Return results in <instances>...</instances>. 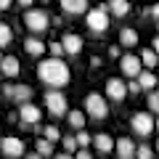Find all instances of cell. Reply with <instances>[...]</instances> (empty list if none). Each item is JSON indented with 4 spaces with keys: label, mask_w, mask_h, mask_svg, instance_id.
Listing matches in <instances>:
<instances>
[{
    "label": "cell",
    "mask_w": 159,
    "mask_h": 159,
    "mask_svg": "<svg viewBox=\"0 0 159 159\" xmlns=\"http://www.w3.org/2000/svg\"><path fill=\"white\" fill-rule=\"evenodd\" d=\"M37 77L45 82V85H51V90H61L64 85L69 82V66L61 61V58H43V61L37 64Z\"/></svg>",
    "instance_id": "6da1fadb"
},
{
    "label": "cell",
    "mask_w": 159,
    "mask_h": 159,
    "mask_svg": "<svg viewBox=\"0 0 159 159\" xmlns=\"http://www.w3.org/2000/svg\"><path fill=\"white\" fill-rule=\"evenodd\" d=\"M85 24L93 34H103L109 29V6H98L85 13Z\"/></svg>",
    "instance_id": "7a4b0ae2"
},
{
    "label": "cell",
    "mask_w": 159,
    "mask_h": 159,
    "mask_svg": "<svg viewBox=\"0 0 159 159\" xmlns=\"http://www.w3.org/2000/svg\"><path fill=\"white\" fill-rule=\"evenodd\" d=\"M85 114L93 119H106L109 117V103L101 93H88L85 96Z\"/></svg>",
    "instance_id": "3957f363"
},
{
    "label": "cell",
    "mask_w": 159,
    "mask_h": 159,
    "mask_svg": "<svg viewBox=\"0 0 159 159\" xmlns=\"http://www.w3.org/2000/svg\"><path fill=\"white\" fill-rule=\"evenodd\" d=\"M24 27L29 29V32L40 34V32H45L48 27H51V19H48L45 11H37V8H29L27 13H24Z\"/></svg>",
    "instance_id": "277c9868"
},
{
    "label": "cell",
    "mask_w": 159,
    "mask_h": 159,
    "mask_svg": "<svg viewBox=\"0 0 159 159\" xmlns=\"http://www.w3.org/2000/svg\"><path fill=\"white\" fill-rule=\"evenodd\" d=\"M45 106L51 117H66L69 109H66V96L61 90H48L45 93Z\"/></svg>",
    "instance_id": "5b68a950"
},
{
    "label": "cell",
    "mask_w": 159,
    "mask_h": 159,
    "mask_svg": "<svg viewBox=\"0 0 159 159\" xmlns=\"http://www.w3.org/2000/svg\"><path fill=\"white\" fill-rule=\"evenodd\" d=\"M130 127H133V133H135V135L146 138V135H151V130L157 127V122H154V117H151L148 111H138V114H133Z\"/></svg>",
    "instance_id": "8992f818"
},
{
    "label": "cell",
    "mask_w": 159,
    "mask_h": 159,
    "mask_svg": "<svg viewBox=\"0 0 159 159\" xmlns=\"http://www.w3.org/2000/svg\"><path fill=\"white\" fill-rule=\"evenodd\" d=\"M127 82L125 80H119V77H109L106 80V96H109V101H117V103H122L127 98Z\"/></svg>",
    "instance_id": "52a82bcc"
},
{
    "label": "cell",
    "mask_w": 159,
    "mask_h": 159,
    "mask_svg": "<svg viewBox=\"0 0 159 159\" xmlns=\"http://www.w3.org/2000/svg\"><path fill=\"white\" fill-rule=\"evenodd\" d=\"M40 117H43V111H40L32 101H27V103L19 106V122H21L24 127H34L40 122Z\"/></svg>",
    "instance_id": "ba28073f"
},
{
    "label": "cell",
    "mask_w": 159,
    "mask_h": 159,
    "mask_svg": "<svg viewBox=\"0 0 159 159\" xmlns=\"http://www.w3.org/2000/svg\"><path fill=\"white\" fill-rule=\"evenodd\" d=\"M141 66H143L141 56L125 53V56L119 58V69H122V74H125V77H130V80H138V74H141Z\"/></svg>",
    "instance_id": "9c48e42d"
},
{
    "label": "cell",
    "mask_w": 159,
    "mask_h": 159,
    "mask_svg": "<svg viewBox=\"0 0 159 159\" xmlns=\"http://www.w3.org/2000/svg\"><path fill=\"white\" fill-rule=\"evenodd\" d=\"M3 96L11 98V101H16L19 106L27 101H32V88L29 85H3Z\"/></svg>",
    "instance_id": "30bf717a"
},
{
    "label": "cell",
    "mask_w": 159,
    "mask_h": 159,
    "mask_svg": "<svg viewBox=\"0 0 159 159\" xmlns=\"http://www.w3.org/2000/svg\"><path fill=\"white\" fill-rule=\"evenodd\" d=\"M0 154H3L6 159H21L24 157L21 138H3V143H0Z\"/></svg>",
    "instance_id": "8fae6325"
},
{
    "label": "cell",
    "mask_w": 159,
    "mask_h": 159,
    "mask_svg": "<svg viewBox=\"0 0 159 159\" xmlns=\"http://www.w3.org/2000/svg\"><path fill=\"white\" fill-rule=\"evenodd\" d=\"M61 45H64V51H66L69 56H77V53L82 51V37L74 34V32H66V34L61 37Z\"/></svg>",
    "instance_id": "7c38bea8"
},
{
    "label": "cell",
    "mask_w": 159,
    "mask_h": 159,
    "mask_svg": "<svg viewBox=\"0 0 159 159\" xmlns=\"http://www.w3.org/2000/svg\"><path fill=\"white\" fill-rule=\"evenodd\" d=\"M114 151H117L119 159H133L138 148H135V143H133L130 138H119V141L114 143Z\"/></svg>",
    "instance_id": "4fadbf2b"
},
{
    "label": "cell",
    "mask_w": 159,
    "mask_h": 159,
    "mask_svg": "<svg viewBox=\"0 0 159 159\" xmlns=\"http://www.w3.org/2000/svg\"><path fill=\"white\" fill-rule=\"evenodd\" d=\"M93 146H96V151L101 154V157H106V154L114 151V138L106 135V133H98V135L93 138Z\"/></svg>",
    "instance_id": "5bb4252c"
},
{
    "label": "cell",
    "mask_w": 159,
    "mask_h": 159,
    "mask_svg": "<svg viewBox=\"0 0 159 159\" xmlns=\"http://www.w3.org/2000/svg\"><path fill=\"white\" fill-rule=\"evenodd\" d=\"M64 8V13L69 16H80V13H88V0H58Z\"/></svg>",
    "instance_id": "9a60e30c"
},
{
    "label": "cell",
    "mask_w": 159,
    "mask_h": 159,
    "mask_svg": "<svg viewBox=\"0 0 159 159\" xmlns=\"http://www.w3.org/2000/svg\"><path fill=\"white\" fill-rule=\"evenodd\" d=\"M24 51H27V56L40 58L43 53L48 51V45L43 43V40H37V37H27V40H24Z\"/></svg>",
    "instance_id": "2e32d148"
},
{
    "label": "cell",
    "mask_w": 159,
    "mask_h": 159,
    "mask_svg": "<svg viewBox=\"0 0 159 159\" xmlns=\"http://www.w3.org/2000/svg\"><path fill=\"white\" fill-rule=\"evenodd\" d=\"M0 69H3V74H6V77H19L21 64H19L16 56H6V58H3V64H0Z\"/></svg>",
    "instance_id": "e0dca14e"
},
{
    "label": "cell",
    "mask_w": 159,
    "mask_h": 159,
    "mask_svg": "<svg viewBox=\"0 0 159 159\" xmlns=\"http://www.w3.org/2000/svg\"><path fill=\"white\" fill-rule=\"evenodd\" d=\"M109 11H111L117 19H122V16L130 13V3H127V0H109Z\"/></svg>",
    "instance_id": "ac0fdd59"
},
{
    "label": "cell",
    "mask_w": 159,
    "mask_h": 159,
    "mask_svg": "<svg viewBox=\"0 0 159 159\" xmlns=\"http://www.w3.org/2000/svg\"><path fill=\"white\" fill-rule=\"evenodd\" d=\"M119 45H125V48L138 45V32H135V29H130V27H125L122 32H119Z\"/></svg>",
    "instance_id": "d6986e66"
},
{
    "label": "cell",
    "mask_w": 159,
    "mask_h": 159,
    "mask_svg": "<svg viewBox=\"0 0 159 159\" xmlns=\"http://www.w3.org/2000/svg\"><path fill=\"white\" fill-rule=\"evenodd\" d=\"M138 85H141V90H157V77H154V72H141L138 74Z\"/></svg>",
    "instance_id": "ffe728a7"
},
{
    "label": "cell",
    "mask_w": 159,
    "mask_h": 159,
    "mask_svg": "<svg viewBox=\"0 0 159 159\" xmlns=\"http://www.w3.org/2000/svg\"><path fill=\"white\" fill-rule=\"evenodd\" d=\"M66 119H69V127H74V130H82L85 127V114L82 111H69Z\"/></svg>",
    "instance_id": "44dd1931"
},
{
    "label": "cell",
    "mask_w": 159,
    "mask_h": 159,
    "mask_svg": "<svg viewBox=\"0 0 159 159\" xmlns=\"http://www.w3.org/2000/svg\"><path fill=\"white\" fill-rule=\"evenodd\" d=\"M141 61H143V66H148V69H154L159 64V56L154 53V48H146V51L141 53Z\"/></svg>",
    "instance_id": "7402d4cb"
},
{
    "label": "cell",
    "mask_w": 159,
    "mask_h": 159,
    "mask_svg": "<svg viewBox=\"0 0 159 159\" xmlns=\"http://www.w3.org/2000/svg\"><path fill=\"white\" fill-rule=\"evenodd\" d=\"M34 148H37V154H40V157H45V159L53 154V143H51V141H45V138H40V141L34 143Z\"/></svg>",
    "instance_id": "603a6c76"
},
{
    "label": "cell",
    "mask_w": 159,
    "mask_h": 159,
    "mask_svg": "<svg viewBox=\"0 0 159 159\" xmlns=\"http://www.w3.org/2000/svg\"><path fill=\"white\" fill-rule=\"evenodd\" d=\"M11 37H13L11 27H8V24H3V21H0V48H6V45H11Z\"/></svg>",
    "instance_id": "cb8c5ba5"
},
{
    "label": "cell",
    "mask_w": 159,
    "mask_h": 159,
    "mask_svg": "<svg viewBox=\"0 0 159 159\" xmlns=\"http://www.w3.org/2000/svg\"><path fill=\"white\" fill-rule=\"evenodd\" d=\"M61 143H64V151H66V154L80 151V143H77V138H74V135H64V138H61Z\"/></svg>",
    "instance_id": "d4e9b609"
},
{
    "label": "cell",
    "mask_w": 159,
    "mask_h": 159,
    "mask_svg": "<svg viewBox=\"0 0 159 159\" xmlns=\"http://www.w3.org/2000/svg\"><path fill=\"white\" fill-rule=\"evenodd\" d=\"M43 138L45 141H51V143H56V141H61V133H58V127H43Z\"/></svg>",
    "instance_id": "484cf974"
},
{
    "label": "cell",
    "mask_w": 159,
    "mask_h": 159,
    "mask_svg": "<svg viewBox=\"0 0 159 159\" xmlns=\"http://www.w3.org/2000/svg\"><path fill=\"white\" fill-rule=\"evenodd\" d=\"M74 138H77V143H80V148H88V146H90V143H93V138L88 135L85 130H77V135H74Z\"/></svg>",
    "instance_id": "4316f807"
},
{
    "label": "cell",
    "mask_w": 159,
    "mask_h": 159,
    "mask_svg": "<svg viewBox=\"0 0 159 159\" xmlns=\"http://www.w3.org/2000/svg\"><path fill=\"white\" fill-rule=\"evenodd\" d=\"M148 109L154 114H159V90H151L148 93Z\"/></svg>",
    "instance_id": "83f0119b"
},
{
    "label": "cell",
    "mask_w": 159,
    "mask_h": 159,
    "mask_svg": "<svg viewBox=\"0 0 159 159\" xmlns=\"http://www.w3.org/2000/svg\"><path fill=\"white\" fill-rule=\"evenodd\" d=\"M135 159H154V148L151 146H138Z\"/></svg>",
    "instance_id": "f1b7e54d"
},
{
    "label": "cell",
    "mask_w": 159,
    "mask_h": 159,
    "mask_svg": "<svg viewBox=\"0 0 159 159\" xmlns=\"http://www.w3.org/2000/svg\"><path fill=\"white\" fill-rule=\"evenodd\" d=\"M48 51H51V56H53V58H61L64 53H66L61 43H48Z\"/></svg>",
    "instance_id": "f546056e"
},
{
    "label": "cell",
    "mask_w": 159,
    "mask_h": 159,
    "mask_svg": "<svg viewBox=\"0 0 159 159\" xmlns=\"http://www.w3.org/2000/svg\"><path fill=\"white\" fill-rule=\"evenodd\" d=\"M74 159H93V154L88 151V148H80V151L74 154Z\"/></svg>",
    "instance_id": "4dcf8cb0"
},
{
    "label": "cell",
    "mask_w": 159,
    "mask_h": 159,
    "mask_svg": "<svg viewBox=\"0 0 159 159\" xmlns=\"http://www.w3.org/2000/svg\"><path fill=\"white\" fill-rule=\"evenodd\" d=\"M127 90H130V93H141V85H138V80H130V82H127Z\"/></svg>",
    "instance_id": "1f68e13d"
},
{
    "label": "cell",
    "mask_w": 159,
    "mask_h": 159,
    "mask_svg": "<svg viewBox=\"0 0 159 159\" xmlns=\"http://www.w3.org/2000/svg\"><path fill=\"white\" fill-rule=\"evenodd\" d=\"M109 56H111V58H122V51H119V45H111V48H109Z\"/></svg>",
    "instance_id": "d6a6232c"
},
{
    "label": "cell",
    "mask_w": 159,
    "mask_h": 159,
    "mask_svg": "<svg viewBox=\"0 0 159 159\" xmlns=\"http://www.w3.org/2000/svg\"><path fill=\"white\" fill-rule=\"evenodd\" d=\"M101 64H103V61H101V58H98V56H93V58H90V66H93V69H98V66H101Z\"/></svg>",
    "instance_id": "836d02e7"
},
{
    "label": "cell",
    "mask_w": 159,
    "mask_h": 159,
    "mask_svg": "<svg viewBox=\"0 0 159 159\" xmlns=\"http://www.w3.org/2000/svg\"><path fill=\"white\" fill-rule=\"evenodd\" d=\"M53 159H74V154H66V151H64V154H56Z\"/></svg>",
    "instance_id": "e575fe53"
},
{
    "label": "cell",
    "mask_w": 159,
    "mask_h": 159,
    "mask_svg": "<svg viewBox=\"0 0 159 159\" xmlns=\"http://www.w3.org/2000/svg\"><path fill=\"white\" fill-rule=\"evenodd\" d=\"M151 48H154V53H157V56H159V34H157V37H154V45H151Z\"/></svg>",
    "instance_id": "d590c367"
},
{
    "label": "cell",
    "mask_w": 159,
    "mask_h": 159,
    "mask_svg": "<svg viewBox=\"0 0 159 159\" xmlns=\"http://www.w3.org/2000/svg\"><path fill=\"white\" fill-rule=\"evenodd\" d=\"M6 8H11V0H0V11H6Z\"/></svg>",
    "instance_id": "8d00e7d4"
},
{
    "label": "cell",
    "mask_w": 159,
    "mask_h": 159,
    "mask_svg": "<svg viewBox=\"0 0 159 159\" xmlns=\"http://www.w3.org/2000/svg\"><path fill=\"white\" fill-rule=\"evenodd\" d=\"M151 16H154V19H157V21H159V3H157V6H154V8H151Z\"/></svg>",
    "instance_id": "74e56055"
},
{
    "label": "cell",
    "mask_w": 159,
    "mask_h": 159,
    "mask_svg": "<svg viewBox=\"0 0 159 159\" xmlns=\"http://www.w3.org/2000/svg\"><path fill=\"white\" fill-rule=\"evenodd\" d=\"M24 159H45V157H40L37 151H32V154H27V157H24Z\"/></svg>",
    "instance_id": "f35d334b"
},
{
    "label": "cell",
    "mask_w": 159,
    "mask_h": 159,
    "mask_svg": "<svg viewBox=\"0 0 159 159\" xmlns=\"http://www.w3.org/2000/svg\"><path fill=\"white\" fill-rule=\"evenodd\" d=\"M16 3H19V6H24V8H29V6L34 3V0H16Z\"/></svg>",
    "instance_id": "ab89813d"
},
{
    "label": "cell",
    "mask_w": 159,
    "mask_h": 159,
    "mask_svg": "<svg viewBox=\"0 0 159 159\" xmlns=\"http://www.w3.org/2000/svg\"><path fill=\"white\" fill-rule=\"evenodd\" d=\"M154 151H159V141H157V146H154Z\"/></svg>",
    "instance_id": "60d3db41"
},
{
    "label": "cell",
    "mask_w": 159,
    "mask_h": 159,
    "mask_svg": "<svg viewBox=\"0 0 159 159\" xmlns=\"http://www.w3.org/2000/svg\"><path fill=\"white\" fill-rule=\"evenodd\" d=\"M3 58H6V56H3V53H0V64H3Z\"/></svg>",
    "instance_id": "b9f144b4"
},
{
    "label": "cell",
    "mask_w": 159,
    "mask_h": 159,
    "mask_svg": "<svg viewBox=\"0 0 159 159\" xmlns=\"http://www.w3.org/2000/svg\"><path fill=\"white\" fill-rule=\"evenodd\" d=\"M0 143H3V135H0Z\"/></svg>",
    "instance_id": "7bdbcfd3"
},
{
    "label": "cell",
    "mask_w": 159,
    "mask_h": 159,
    "mask_svg": "<svg viewBox=\"0 0 159 159\" xmlns=\"http://www.w3.org/2000/svg\"><path fill=\"white\" fill-rule=\"evenodd\" d=\"M157 130H159V122H157Z\"/></svg>",
    "instance_id": "ee69618b"
},
{
    "label": "cell",
    "mask_w": 159,
    "mask_h": 159,
    "mask_svg": "<svg viewBox=\"0 0 159 159\" xmlns=\"http://www.w3.org/2000/svg\"><path fill=\"white\" fill-rule=\"evenodd\" d=\"M0 96H3V90H0Z\"/></svg>",
    "instance_id": "f6af8a7d"
},
{
    "label": "cell",
    "mask_w": 159,
    "mask_h": 159,
    "mask_svg": "<svg viewBox=\"0 0 159 159\" xmlns=\"http://www.w3.org/2000/svg\"><path fill=\"white\" fill-rule=\"evenodd\" d=\"M157 27H159V21H157Z\"/></svg>",
    "instance_id": "bcb514c9"
},
{
    "label": "cell",
    "mask_w": 159,
    "mask_h": 159,
    "mask_svg": "<svg viewBox=\"0 0 159 159\" xmlns=\"http://www.w3.org/2000/svg\"><path fill=\"white\" fill-rule=\"evenodd\" d=\"M133 159H135V157H133Z\"/></svg>",
    "instance_id": "7dc6e473"
}]
</instances>
